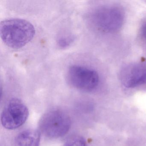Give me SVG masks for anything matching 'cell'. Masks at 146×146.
<instances>
[{
	"label": "cell",
	"instance_id": "30bf717a",
	"mask_svg": "<svg viewBox=\"0 0 146 146\" xmlns=\"http://www.w3.org/2000/svg\"><path fill=\"white\" fill-rule=\"evenodd\" d=\"M141 34L143 38L146 41V22L143 25L141 28Z\"/></svg>",
	"mask_w": 146,
	"mask_h": 146
},
{
	"label": "cell",
	"instance_id": "6da1fadb",
	"mask_svg": "<svg viewBox=\"0 0 146 146\" xmlns=\"http://www.w3.org/2000/svg\"><path fill=\"white\" fill-rule=\"evenodd\" d=\"M35 27L25 19L10 18L5 19L0 24L1 40L7 46L20 48L32 40L35 35Z\"/></svg>",
	"mask_w": 146,
	"mask_h": 146
},
{
	"label": "cell",
	"instance_id": "9c48e42d",
	"mask_svg": "<svg viewBox=\"0 0 146 146\" xmlns=\"http://www.w3.org/2000/svg\"><path fill=\"white\" fill-rule=\"evenodd\" d=\"M73 40V38L71 36H64L59 38L58 44L60 47L64 48L68 46Z\"/></svg>",
	"mask_w": 146,
	"mask_h": 146
},
{
	"label": "cell",
	"instance_id": "7a4b0ae2",
	"mask_svg": "<svg viewBox=\"0 0 146 146\" xmlns=\"http://www.w3.org/2000/svg\"><path fill=\"white\" fill-rule=\"evenodd\" d=\"M124 19L122 9L112 5L97 7L88 16V22L92 28L106 33H114L119 30L123 24Z\"/></svg>",
	"mask_w": 146,
	"mask_h": 146
},
{
	"label": "cell",
	"instance_id": "52a82bcc",
	"mask_svg": "<svg viewBox=\"0 0 146 146\" xmlns=\"http://www.w3.org/2000/svg\"><path fill=\"white\" fill-rule=\"evenodd\" d=\"M40 141V131L33 129L23 131L15 138L17 146H39Z\"/></svg>",
	"mask_w": 146,
	"mask_h": 146
},
{
	"label": "cell",
	"instance_id": "8992f818",
	"mask_svg": "<svg viewBox=\"0 0 146 146\" xmlns=\"http://www.w3.org/2000/svg\"><path fill=\"white\" fill-rule=\"evenodd\" d=\"M120 79L127 88L146 84V66L139 63L126 65L120 71Z\"/></svg>",
	"mask_w": 146,
	"mask_h": 146
},
{
	"label": "cell",
	"instance_id": "277c9868",
	"mask_svg": "<svg viewBox=\"0 0 146 146\" xmlns=\"http://www.w3.org/2000/svg\"><path fill=\"white\" fill-rule=\"evenodd\" d=\"M67 81L73 88L84 91H91L98 86L99 74L94 70L82 66L74 65L69 67Z\"/></svg>",
	"mask_w": 146,
	"mask_h": 146
},
{
	"label": "cell",
	"instance_id": "5b68a950",
	"mask_svg": "<svg viewBox=\"0 0 146 146\" xmlns=\"http://www.w3.org/2000/svg\"><path fill=\"white\" fill-rule=\"evenodd\" d=\"M29 115L28 108L20 100L12 99L5 106L1 114L2 125L8 129H15L22 126Z\"/></svg>",
	"mask_w": 146,
	"mask_h": 146
},
{
	"label": "cell",
	"instance_id": "ba28073f",
	"mask_svg": "<svg viewBox=\"0 0 146 146\" xmlns=\"http://www.w3.org/2000/svg\"><path fill=\"white\" fill-rule=\"evenodd\" d=\"M64 146H88L84 138L79 135L70 137L66 141Z\"/></svg>",
	"mask_w": 146,
	"mask_h": 146
},
{
	"label": "cell",
	"instance_id": "3957f363",
	"mask_svg": "<svg viewBox=\"0 0 146 146\" xmlns=\"http://www.w3.org/2000/svg\"><path fill=\"white\" fill-rule=\"evenodd\" d=\"M70 118L61 110H52L45 113L39 123L40 132L46 137L58 138L63 136L70 130Z\"/></svg>",
	"mask_w": 146,
	"mask_h": 146
}]
</instances>
